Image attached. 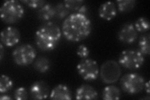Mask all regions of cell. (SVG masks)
Returning <instances> with one entry per match:
<instances>
[{
  "mask_svg": "<svg viewBox=\"0 0 150 100\" xmlns=\"http://www.w3.org/2000/svg\"><path fill=\"white\" fill-rule=\"evenodd\" d=\"M62 33L55 23L48 21L37 30L35 33V42L41 51H50L55 49L62 39Z\"/></svg>",
  "mask_w": 150,
  "mask_h": 100,
  "instance_id": "cell-2",
  "label": "cell"
},
{
  "mask_svg": "<svg viewBox=\"0 0 150 100\" xmlns=\"http://www.w3.org/2000/svg\"><path fill=\"white\" fill-rule=\"evenodd\" d=\"M0 99L1 100H9V99H12V98L9 96L7 94H1V96H0Z\"/></svg>",
  "mask_w": 150,
  "mask_h": 100,
  "instance_id": "cell-30",
  "label": "cell"
},
{
  "mask_svg": "<svg viewBox=\"0 0 150 100\" xmlns=\"http://www.w3.org/2000/svg\"><path fill=\"white\" fill-rule=\"evenodd\" d=\"M137 31L132 23H125L118 33L119 40L125 44L133 43L137 40Z\"/></svg>",
  "mask_w": 150,
  "mask_h": 100,
  "instance_id": "cell-10",
  "label": "cell"
},
{
  "mask_svg": "<svg viewBox=\"0 0 150 100\" xmlns=\"http://www.w3.org/2000/svg\"><path fill=\"white\" fill-rule=\"evenodd\" d=\"M79 76L84 80L91 82L98 78L100 74L99 66L95 60L88 58L83 59L77 66Z\"/></svg>",
  "mask_w": 150,
  "mask_h": 100,
  "instance_id": "cell-8",
  "label": "cell"
},
{
  "mask_svg": "<svg viewBox=\"0 0 150 100\" xmlns=\"http://www.w3.org/2000/svg\"><path fill=\"white\" fill-rule=\"evenodd\" d=\"M14 98L17 100H24L28 98V93L26 88L20 87L15 89L14 92Z\"/></svg>",
  "mask_w": 150,
  "mask_h": 100,
  "instance_id": "cell-25",
  "label": "cell"
},
{
  "mask_svg": "<svg viewBox=\"0 0 150 100\" xmlns=\"http://www.w3.org/2000/svg\"><path fill=\"white\" fill-rule=\"evenodd\" d=\"M77 11V13H80L82 14V15L87 16L88 13V8L86 5H82Z\"/></svg>",
  "mask_w": 150,
  "mask_h": 100,
  "instance_id": "cell-27",
  "label": "cell"
},
{
  "mask_svg": "<svg viewBox=\"0 0 150 100\" xmlns=\"http://www.w3.org/2000/svg\"><path fill=\"white\" fill-rule=\"evenodd\" d=\"M4 55V48L2 43L0 44V60L2 61Z\"/></svg>",
  "mask_w": 150,
  "mask_h": 100,
  "instance_id": "cell-28",
  "label": "cell"
},
{
  "mask_svg": "<svg viewBox=\"0 0 150 100\" xmlns=\"http://www.w3.org/2000/svg\"><path fill=\"white\" fill-rule=\"evenodd\" d=\"M25 15V9L16 0L4 1L0 8L1 20L6 24H14L20 21Z\"/></svg>",
  "mask_w": 150,
  "mask_h": 100,
  "instance_id": "cell-3",
  "label": "cell"
},
{
  "mask_svg": "<svg viewBox=\"0 0 150 100\" xmlns=\"http://www.w3.org/2000/svg\"><path fill=\"white\" fill-rule=\"evenodd\" d=\"M120 84L123 91L128 94H136L143 91L145 81L138 73H128L121 77Z\"/></svg>",
  "mask_w": 150,
  "mask_h": 100,
  "instance_id": "cell-4",
  "label": "cell"
},
{
  "mask_svg": "<svg viewBox=\"0 0 150 100\" xmlns=\"http://www.w3.org/2000/svg\"><path fill=\"white\" fill-rule=\"evenodd\" d=\"M36 51L30 44H22L13 50L12 56L15 63L21 66L31 64L36 58Z\"/></svg>",
  "mask_w": 150,
  "mask_h": 100,
  "instance_id": "cell-5",
  "label": "cell"
},
{
  "mask_svg": "<svg viewBox=\"0 0 150 100\" xmlns=\"http://www.w3.org/2000/svg\"><path fill=\"white\" fill-rule=\"evenodd\" d=\"M118 61L119 65L123 68L133 70L142 67L144 59L143 55L138 50H126L120 54Z\"/></svg>",
  "mask_w": 150,
  "mask_h": 100,
  "instance_id": "cell-6",
  "label": "cell"
},
{
  "mask_svg": "<svg viewBox=\"0 0 150 100\" xmlns=\"http://www.w3.org/2000/svg\"><path fill=\"white\" fill-rule=\"evenodd\" d=\"M21 38L20 32L14 26H8L2 30L1 33V43L8 47L17 45Z\"/></svg>",
  "mask_w": 150,
  "mask_h": 100,
  "instance_id": "cell-9",
  "label": "cell"
},
{
  "mask_svg": "<svg viewBox=\"0 0 150 100\" xmlns=\"http://www.w3.org/2000/svg\"><path fill=\"white\" fill-rule=\"evenodd\" d=\"M23 3H24L31 8H40L46 3L45 1L43 0H23L21 1Z\"/></svg>",
  "mask_w": 150,
  "mask_h": 100,
  "instance_id": "cell-24",
  "label": "cell"
},
{
  "mask_svg": "<svg viewBox=\"0 0 150 100\" xmlns=\"http://www.w3.org/2000/svg\"><path fill=\"white\" fill-rule=\"evenodd\" d=\"M135 29L139 32H145L149 29V22L146 18L141 17L134 23Z\"/></svg>",
  "mask_w": 150,
  "mask_h": 100,
  "instance_id": "cell-21",
  "label": "cell"
},
{
  "mask_svg": "<svg viewBox=\"0 0 150 100\" xmlns=\"http://www.w3.org/2000/svg\"><path fill=\"white\" fill-rule=\"evenodd\" d=\"M31 97L35 99H43L50 95L49 85L44 81H37L30 88Z\"/></svg>",
  "mask_w": 150,
  "mask_h": 100,
  "instance_id": "cell-11",
  "label": "cell"
},
{
  "mask_svg": "<svg viewBox=\"0 0 150 100\" xmlns=\"http://www.w3.org/2000/svg\"><path fill=\"white\" fill-rule=\"evenodd\" d=\"M98 14H99L100 17L103 20L107 21L111 20L116 16L117 14L115 3L111 1L103 3L98 10Z\"/></svg>",
  "mask_w": 150,
  "mask_h": 100,
  "instance_id": "cell-14",
  "label": "cell"
},
{
  "mask_svg": "<svg viewBox=\"0 0 150 100\" xmlns=\"http://www.w3.org/2000/svg\"><path fill=\"white\" fill-rule=\"evenodd\" d=\"M121 97L120 89L114 85L107 86L103 90L102 98L105 100H116Z\"/></svg>",
  "mask_w": 150,
  "mask_h": 100,
  "instance_id": "cell-16",
  "label": "cell"
},
{
  "mask_svg": "<svg viewBox=\"0 0 150 100\" xmlns=\"http://www.w3.org/2000/svg\"><path fill=\"white\" fill-rule=\"evenodd\" d=\"M120 12L126 13L131 11L135 7L137 1L134 0H119L116 1Z\"/></svg>",
  "mask_w": 150,
  "mask_h": 100,
  "instance_id": "cell-19",
  "label": "cell"
},
{
  "mask_svg": "<svg viewBox=\"0 0 150 100\" xmlns=\"http://www.w3.org/2000/svg\"><path fill=\"white\" fill-rule=\"evenodd\" d=\"M50 98L51 99H71L72 93L68 86L60 84L51 90Z\"/></svg>",
  "mask_w": 150,
  "mask_h": 100,
  "instance_id": "cell-13",
  "label": "cell"
},
{
  "mask_svg": "<svg viewBox=\"0 0 150 100\" xmlns=\"http://www.w3.org/2000/svg\"><path fill=\"white\" fill-rule=\"evenodd\" d=\"M64 5L69 11H78L83 3L82 0H67L64 2Z\"/></svg>",
  "mask_w": 150,
  "mask_h": 100,
  "instance_id": "cell-23",
  "label": "cell"
},
{
  "mask_svg": "<svg viewBox=\"0 0 150 100\" xmlns=\"http://www.w3.org/2000/svg\"><path fill=\"white\" fill-rule=\"evenodd\" d=\"M144 89H145V91L148 94H149L150 93V88H149V82H148L146 83H145L144 84Z\"/></svg>",
  "mask_w": 150,
  "mask_h": 100,
  "instance_id": "cell-29",
  "label": "cell"
},
{
  "mask_svg": "<svg viewBox=\"0 0 150 100\" xmlns=\"http://www.w3.org/2000/svg\"><path fill=\"white\" fill-rule=\"evenodd\" d=\"M121 74L119 63L114 60H108L103 63L100 70V78L105 84H112L118 81Z\"/></svg>",
  "mask_w": 150,
  "mask_h": 100,
  "instance_id": "cell-7",
  "label": "cell"
},
{
  "mask_svg": "<svg viewBox=\"0 0 150 100\" xmlns=\"http://www.w3.org/2000/svg\"><path fill=\"white\" fill-rule=\"evenodd\" d=\"M92 23L86 15L78 13L69 15L62 25V33L66 40L70 42H79L91 34Z\"/></svg>",
  "mask_w": 150,
  "mask_h": 100,
  "instance_id": "cell-1",
  "label": "cell"
},
{
  "mask_svg": "<svg viewBox=\"0 0 150 100\" xmlns=\"http://www.w3.org/2000/svg\"><path fill=\"white\" fill-rule=\"evenodd\" d=\"M56 11V17L59 19L66 18L69 15V10L64 5V3H58L54 6Z\"/></svg>",
  "mask_w": 150,
  "mask_h": 100,
  "instance_id": "cell-22",
  "label": "cell"
},
{
  "mask_svg": "<svg viewBox=\"0 0 150 100\" xmlns=\"http://www.w3.org/2000/svg\"><path fill=\"white\" fill-rule=\"evenodd\" d=\"M13 87L11 79L6 75L2 74L0 78V93H5L11 90Z\"/></svg>",
  "mask_w": 150,
  "mask_h": 100,
  "instance_id": "cell-20",
  "label": "cell"
},
{
  "mask_svg": "<svg viewBox=\"0 0 150 100\" xmlns=\"http://www.w3.org/2000/svg\"><path fill=\"white\" fill-rule=\"evenodd\" d=\"M89 54H90V51L88 48V47L84 45H79L77 49V55L80 58L84 59L87 58Z\"/></svg>",
  "mask_w": 150,
  "mask_h": 100,
  "instance_id": "cell-26",
  "label": "cell"
},
{
  "mask_svg": "<svg viewBox=\"0 0 150 100\" xmlns=\"http://www.w3.org/2000/svg\"><path fill=\"white\" fill-rule=\"evenodd\" d=\"M33 66L38 72L40 73H45L51 67V62L46 57L41 56L36 60Z\"/></svg>",
  "mask_w": 150,
  "mask_h": 100,
  "instance_id": "cell-17",
  "label": "cell"
},
{
  "mask_svg": "<svg viewBox=\"0 0 150 100\" xmlns=\"http://www.w3.org/2000/svg\"><path fill=\"white\" fill-rule=\"evenodd\" d=\"M37 16L40 20L48 21L56 16L55 8L52 4L46 3L37 12Z\"/></svg>",
  "mask_w": 150,
  "mask_h": 100,
  "instance_id": "cell-15",
  "label": "cell"
},
{
  "mask_svg": "<svg viewBox=\"0 0 150 100\" xmlns=\"http://www.w3.org/2000/svg\"><path fill=\"white\" fill-rule=\"evenodd\" d=\"M150 35L146 34L141 36L138 43V51L143 55H149L150 53Z\"/></svg>",
  "mask_w": 150,
  "mask_h": 100,
  "instance_id": "cell-18",
  "label": "cell"
},
{
  "mask_svg": "<svg viewBox=\"0 0 150 100\" xmlns=\"http://www.w3.org/2000/svg\"><path fill=\"white\" fill-rule=\"evenodd\" d=\"M75 98L76 99H96L98 98V94L91 86L83 84L76 89Z\"/></svg>",
  "mask_w": 150,
  "mask_h": 100,
  "instance_id": "cell-12",
  "label": "cell"
}]
</instances>
